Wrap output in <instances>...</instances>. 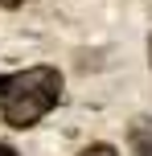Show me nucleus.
<instances>
[{"label": "nucleus", "instance_id": "obj_1", "mask_svg": "<svg viewBox=\"0 0 152 156\" xmlns=\"http://www.w3.org/2000/svg\"><path fill=\"white\" fill-rule=\"evenodd\" d=\"M62 99V74L54 66H29L21 74L0 78V115L8 127H33Z\"/></svg>", "mask_w": 152, "mask_h": 156}, {"label": "nucleus", "instance_id": "obj_4", "mask_svg": "<svg viewBox=\"0 0 152 156\" xmlns=\"http://www.w3.org/2000/svg\"><path fill=\"white\" fill-rule=\"evenodd\" d=\"M16 4H25V0H0V8H16Z\"/></svg>", "mask_w": 152, "mask_h": 156}, {"label": "nucleus", "instance_id": "obj_6", "mask_svg": "<svg viewBox=\"0 0 152 156\" xmlns=\"http://www.w3.org/2000/svg\"><path fill=\"white\" fill-rule=\"evenodd\" d=\"M148 62H152V37H148Z\"/></svg>", "mask_w": 152, "mask_h": 156}, {"label": "nucleus", "instance_id": "obj_2", "mask_svg": "<svg viewBox=\"0 0 152 156\" xmlns=\"http://www.w3.org/2000/svg\"><path fill=\"white\" fill-rule=\"evenodd\" d=\"M128 140H132V152L136 156H152V123L148 119H136L132 132H128Z\"/></svg>", "mask_w": 152, "mask_h": 156}, {"label": "nucleus", "instance_id": "obj_5", "mask_svg": "<svg viewBox=\"0 0 152 156\" xmlns=\"http://www.w3.org/2000/svg\"><path fill=\"white\" fill-rule=\"evenodd\" d=\"M0 156H16V152H12V148H8V144H0Z\"/></svg>", "mask_w": 152, "mask_h": 156}, {"label": "nucleus", "instance_id": "obj_3", "mask_svg": "<svg viewBox=\"0 0 152 156\" xmlns=\"http://www.w3.org/2000/svg\"><path fill=\"white\" fill-rule=\"evenodd\" d=\"M78 156H119V152H115L111 144H90V148H82Z\"/></svg>", "mask_w": 152, "mask_h": 156}]
</instances>
